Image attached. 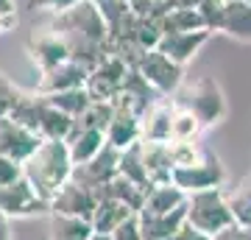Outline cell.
I'll use <instances>...</instances> for the list:
<instances>
[{"mask_svg": "<svg viewBox=\"0 0 251 240\" xmlns=\"http://www.w3.org/2000/svg\"><path fill=\"white\" fill-rule=\"evenodd\" d=\"M126 73H128V64H126L123 59H117V56L106 53L90 70V76H87L84 89H87L90 101H109V104H112V101L123 92Z\"/></svg>", "mask_w": 251, "mask_h": 240, "instance_id": "9", "label": "cell"}, {"mask_svg": "<svg viewBox=\"0 0 251 240\" xmlns=\"http://www.w3.org/2000/svg\"><path fill=\"white\" fill-rule=\"evenodd\" d=\"M50 26L67 39L70 59L92 70L109 53V28L98 3L78 0L62 14H50Z\"/></svg>", "mask_w": 251, "mask_h": 240, "instance_id": "1", "label": "cell"}, {"mask_svg": "<svg viewBox=\"0 0 251 240\" xmlns=\"http://www.w3.org/2000/svg\"><path fill=\"white\" fill-rule=\"evenodd\" d=\"M212 240H243L240 238V226L234 223V226H229V229H224V232H218Z\"/></svg>", "mask_w": 251, "mask_h": 240, "instance_id": "37", "label": "cell"}, {"mask_svg": "<svg viewBox=\"0 0 251 240\" xmlns=\"http://www.w3.org/2000/svg\"><path fill=\"white\" fill-rule=\"evenodd\" d=\"M140 154H143V165L148 173L151 185H171L173 179V157L168 142H143L140 140Z\"/></svg>", "mask_w": 251, "mask_h": 240, "instance_id": "17", "label": "cell"}, {"mask_svg": "<svg viewBox=\"0 0 251 240\" xmlns=\"http://www.w3.org/2000/svg\"><path fill=\"white\" fill-rule=\"evenodd\" d=\"M25 51H28V59H31V64L36 67L39 76L48 73V70H53L56 64H62V62L70 59L67 39H64L50 23L31 31V36H28V42H25Z\"/></svg>", "mask_w": 251, "mask_h": 240, "instance_id": "6", "label": "cell"}, {"mask_svg": "<svg viewBox=\"0 0 251 240\" xmlns=\"http://www.w3.org/2000/svg\"><path fill=\"white\" fill-rule=\"evenodd\" d=\"M120 176L134 182L137 187H143L145 193L151 190V182H148V173H145V165H143V154H140V142L128 145L120 154Z\"/></svg>", "mask_w": 251, "mask_h": 240, "instance_id": "26", "label": "cell"}, {"mask_svg": "<svg viewBox=\"0 0 251 240\" xmlns=\"http://www.w3.org/2000/svg\"><path fill=\"white\" fill-rule=\"evenodd\" d=\"M128 11L140 20H156L162 23V17L171 11V3L168 0H126Z\"/></svg>", "mask_w": 251, "mask_h": 240, "instance_id": "30", "label": "cell"}, {"mask_svg": "<svg viewBox=\"0 0 251 240\" xmlns=\"http://www.w3.org/2000/svg\"><path fill=\"white\" fill-rule=\"evenodd\" d=\"M95 207H98L95 190L78 185L75 179H70V182L50 198V213L53 215H70V218H84V221L92 218Z\"/></svg>", "mask_w": 251, "mask_h": 240, "instance_id": "12", "label": "cell"}, {"mask_svg": "<svg viewBox=\"0 0 251 240\" xmlns=\"http://www.w3.org/2000/svg\"><path fill=\"white\" fill-rule=\"evenodd\" d=\"M0 221H3V215H0Z\"/></svg>", "mask_w": 251, "mask_h": 240, "instance_id": "43", "label": "cell"}, {"mask_svg": "<svg viewBox=\"0 0 251 240\" xmlns=\"http://www.w3.org/2000/svg\"><path fill=\"white\" fill-rule=\"evenodd\" d=\"M162 34H181V31H201L204 20L198 9H176L171 6V11L162 17Z\"/></svg>", "mask_w": 251, "mask_h": 240, "instance_id": "24", "label": "cell"}, {"mask_svg": "<svg viewBox=\"0 0 251 240\" xmlns=\"http://www.w3.org/2000/svg\"><path fill=\"white\" fill-rule=\"evenodd\" d=\"M229 39L251 45V3L249 0H221L218 28Z\"/></svg>", "mask_w": 251, "mask_h": 240, "instance_id": "14", "label": "cell"}, {"mask_svg": "<svg viewBox=\"0 0 251 240\" xmlns=\"http://www.w3.org/2000/svg\"><path fill=\"white\" fill-rule=\"evenodd\" d=\"M112 107H115V115L106 126V142L126 151L128 145L140 142V115L145 109L140 104H134L131 98H126V95H117L112 101Z\"/></svg>", "mask_w": 251, "mask_h": 240, "instance_id": "10", "label": "cell"}, {"mask_svg": "<svg viewBox=\"0 0 251 240\" xmlns=\"http://www.w3.org/2000/svg\"><path fill=\"white\" fill-rule=\"evenodd\" d=\"M168 240H212V238H209V235H204V232H198L196 226H190V223H181V226L173 232Z\"/></svg>", "mask_w": 251, "mask_h": 240, "instance_id": "35", "label": "cell"}, {"mask_svg": "<svg viewBox=\"0 0 251 240\" xmlns=\"http://www.w3.org/2000/svg\"><path fill=\"white\" fill-rule=\"evenodd\" d=\"M120 148L115 145H103L90 162H84V165H73V176L78 185L84 187H92V190H98L100 185H106L109 179H115L120 173Z\"/></svg>", "mask_w": 251, "mask_h": 240, "instance_id": "11", "label": "cell"}, {"mask_svg": "<svg viewBox=\"0 0 251 240\" xmlns=\"http://www.w3.org/2000/svg\"><path fill=\"white\" fill-rule=\"evenodd\" d=\"M92 3H100V0H92Z\"/></svg>", "mask_w": 251, "mask_h": 240, "instance_id": "42", "label": "cell"}, {"mask_svg": "<svg viewBox=\"0 0 251 240\" xmlns=\"http://www.w3.org/2000/svg\"><path fill=\"white\" fill-rule=\"evenodd\" d=\"M95 196L98 198H115V201L128 207L131 213H140V210H143V201H145V190L117 173L115 179H109L106 185H100L98 190H95Z\"/></svg>", "mask_w": 251, "mask_h": 240, "instance_id": "21", "label": "cell"}, {"mask_svg": "<svg viewBox=\"0 0 251 240\" xmlns=\"http://www.w3.org/2000/svg\"><path fill=\"white\" fill-rule=\"evenodd\" d=\"M187 204V193L179 190L173 185H151V190L145 193V201H143V210L140 213H148V215H165V213H173L179 207Z\"/></svg>", "mask_w": 251, "mask_h": 240, "instance_id": "19", "label": "cell"}, {"mask_svg": "<svg viewBox=\"0 0 251 240\" xmlns=\"http://www.w3.org/2000/svg\"><path fill=\"white\" fill-rule=\"evenodd\" d=\"M134 70L156 89V95H162V98L171 95V92H176V89L181 87V81H184V67L176 64L173 59H168V56L162 53V51H156V48H153V51H145V53L140 56V62L134 64Z\"/></svg>", "mask_w": 251, "mask_h": 240, "instance_id": "7", "label": "cell"}, {"mask_svg": "<svg viewBox=\"0 0 251 240\" xmlns=\"http://www.w3.org/2000/svg\"><path fill=\"white\" fill-rule=\"evenodd\" d=\"M168 3L176 9H198L201 6V0H168Z\"/></svg>", "mask_w": 251, "mask_h": 240, "instance_id": "38", "label": "cell"}, {"mask_svg": "<svg viewBox=\"0 0 251 240\" xmlns=\"http://www.w3.org/2000/svg\"><path fill=\"white\" fill-rule=\"evenodd\" d=\"M70 176H73V160L67 140H42L36 145V151L23 162V179L48 204L70 182Z\"/></svg>", "mask_w": 251, "mask_h": 240, "instance_id": "2", "label": "cell"}, {"mask_svg": "<svg viewBox=\"0 0 251 240\" xmlns=\"http://www.w3.org/2000/svg\"><path fill=\"white\" fill-rule=\"evenodd\" d=\"M249 3H251V0H249Z\"/></svg>", "mask_w": 251, "mask_h": 240, "instance_id": "44", "label": "cell"}, {"mask_svg": "<svg viewBox=\"0 0 251 240\" xmlns=\"http://www.w3.org/2000/svg\"><path fill=\"white\" fill-rule=\"evenodd\" d=\"M0 215L9 218H34V215H50V204L34 193V187L20 176L9 185H0Z\"/></svg>", "mask_w": 251, "mask_h": 240, "instance_id": "8", "label": "cell"}, {"mask_svg": "<svg viewBox=\"0 0 251 240\" xmlns=\"http://www.w3.org/2000/svg\"><path fill=\"white\" fill-rule=\"evenodd\" d=\"M20 95H23V89L0 73V120L9 117V112L14 109V104L20 101Z\"/></svg>", "mask_w": 251, "mask_h": 240, "instance_id": "32", "label": "cell"}, {"mask_svg": "<svg viewBox=\"0 0 251 240\" xmlns=\"http://www.w3.org/2000/svg\"><path fill=\"white\" fill-rule=\"evenodd\" d=\"M14 28H17V11H14V14L0 11V36L9 34V31H14Z\"/></svg>", "mask_w": 251, "mask_h": 240, "instance_id": "36", "label": "cell"}, {"mask_svg": "<svg viewBox=\"0 0 251 240\" xmlns=\"http://www.w3.org/2000/svg\"><path fill=\"white\" fill-rule=\"evenodd\" d=\"M171 117L173 101L156 98L140 115V140L143 142H171Z\"/></svg>", "mask_w": 251, "mask_h": 240, "instance_id": "16", "label": "cell"}, {"mask_svg": "<svg viewBox=\"0 0 251 240\" xmlns=\"http://www.w3.org/2000/svg\"><path fill=\"white\" fill-rule=\"evenodd\" d=\"M226 201L232 207V215L237 226L251 223V173L240 179V185L234 187L232 193H226Z\"/></svg>", "mask_w": 251, "mask_h": 240, "instance_id": "27", "label": "cell"}, {"mask_svg": "<svg viewBox=\"0 0 251 240\" xmlns=\"http://www.w3.org/2000/svg\"><path fill=\"white\" fill-rule=\"evenodd\" d=\"M187 223L209 238H215L218 232L234 226L237 221L226 201V193L221 187H209V190L187 193Z\"/></svg>", "mask_w": 251, "mask_h": 240, "instance_id": "3", "label": "cell"}, {"mask_svg": "<svg viewBox=\"0 0 251 240\" xmlns=\"http://www.w3.org/2000/svg\"><path fill=\"white\" fill-rule=\"evenodd\" d=\"M87 76H90V70L84 64L67 59V62L56 64L53 70L42 73L39 81H36L34 92H39V95H56V92H64V89H78L87 84Z\"/></svg>", "mask_w": 251, "mask_h": 240, "instance_id": "13", "label": "cell"}, {"mask_svg": "<svg viewBox=\"0 0 251 240\" xmlns=\"http://www.w3.org/2000/svg\"><path fill=\"white\" fill-rule=\"evenodd\" d=\"M181 98H176V104L187 107L193 115L201 120V126H215L226 117V98L224 89L215 79L209 76H198L193 81H181Z\"/></svg>", "mask_w": 251, "mask_h": 240, "instance_id": "4", "label": "cell"}, {"mask_svg": "<svg viewBox=\"0 0 251 240\" xmlns=\"http://www.w3.org/2000/svg\"><path fill=\"white\" fill-rule=\"evenodd\" d=\"M78 0H25V9L28 11H48V14H62L70 6H75Z\"/></svg>", "mask_w": 251, "mask_h": 240, "instance_id": "33", "label": "cell"}, {"mask_svg": "<svg viewBox=\"0 0 251 240\" xmlns=\"http://www.w3.org/2000/svg\"><path fill=\"white\" fill-rule=\"evenodd\" d=\"M137 215H140V229H143L145 240H168L181 223H187V204L165 215H148V213H137Z\"/></svg>", "mask_w": 251, "mask_h": 240, "instance_id": "18", "label": "cell"}, {"mask_svg": "<svg viewBox=\"0 0 251 240\" xmlns=\"http://www.w3.org/2000/svg\"><path fill=\"white\" fill-rule=\"evenodd\" d=\"M39 95V92H36ZM48 104H53L56 109H62L64 115H70L73 120L84 112V109L90 107V95H87V89L78 87V89H64V92H56V95H45Z\"/></svg>", "mask_w": 251, "mask_h": 240, "instance_id": "29", "label": "cell"}, {"mask_svg": "<svg viewBox=\"0 0 251 240\" xmlns=\"http://www.w3.org/2000/svg\"><path fill=\"white\" fill-rule=\"evenodd\" d=\"M204 126L187 107L173 101V117H171V140H198Z\"/></svg>", "mask_w": 251, "mask_h": 240, "instance_id": "25", "label": "cell"}, {"mask_svg": "<svg viewBox=\"0 0 251 240\" xmlns=\"http://www.w3.org/2000/svg\"><path fill=\"white\" fill-rule=\"evenodd\" d=\"M0 11H6V14H14V11H17L14 0H0Z\"/></svg>", "mask_w": 251, "mask_h": 240, "instance_id": "39", "label": "cell"}, {"mask_svg": "<svg viewBox=\"0 0 251 240\" xmlns=\"http://www.w3.org/2000/svg\"><path fill=\"white\" fill-rule=\"evenodd\" d=\"M112 115H115V107H112L109 101H90V107L75 117V126L106 134V126H109V120H112Z\"/></svg>", "mask_w": 251, "mask_h": 240, "instance_id": "28", "label": "cell"}, {"mask_svg": "<svg viewBox=\"0 0 251 240\" xmlns=\"http://www.w3.org/2000/svg\"><path fill=\"white\" fill-rule=\"evenodd\" d=\"M128 215H134V213H131L126 204H120V201H115V198H98V207H95V213H92V218H90L92 232L112 235Z\"/></svg>", "mask_w": 251, "mask_h": 240, "instance_id": "22", "label": "cell"}, {"mask_svg": "<svg viewBox=\"0 0 251 240\" xmlns=\"http://www.w3.org/2000/svg\"><path fill=\"white\" fill-rule=\"evenodd\" d=\"M168 148H171L173 165H190V162H196L198 157L206 151V148H201L196 140H171Z\"/></svg>", "mask_w": 251, "mask_h": 240, "instance_id": "31", "label": "cell"}, {"mask_svg": "<svg viewBox=\"0 0 251 240\" xmlns=\"http://www.w3.org/2000/svg\"><path fill=\"white\" fill-rule=\"evenodd\" d=\"M103 145H106V134L103 132H92V129H81V126H73L70 137H67V148H70L73 165H84V162H90Z\"/></svg>", "mask_w": 251, "mask_h": 240, "instance_id": "20", "label": "cell"}, {"mask_svg": "<svg viewBox=\"0 0 251 240\" xmlns=\"http://www.w3.org/2000/svg\"><path fill=\"white\" fill-rule=\"evenodd\" d=\"M50 218V240H90L92 223L70 215H48Z\"/></svg>", "mask_w": 251, "mask_h": 240, "instance_id": "23", "label": "cell"}, {"mask_svg": "<svg viewBox=\"0 0 251 240\" xmlns=\"http://www.w3.org/2000/svg\"><path fill=\"white\" fill-rule=\"evenodd\" d=\"M90 240H112V235H103V232H92Z\"/></svg>", "mask_w": 251, "mask_h": 240, "instance_id": "41", "label": "cell"}, {"mask_svg": "<svg viewBox=\"0 0 251 240\" xmlns=\"http://www.w3.org/2000/svg\"><path fill=\"white\" fill-rule=\"evenodd\" d=\"M112 240H145L143 229H140V215H128L115 232H112Z\"/></svg>", "mask_w": 251, "mask_h": 240, "instance_id": "34", "label": "cell"}, {"mask_svg": "<svg viewBox=\"0 0 251 240\" xmlns=\"http://www.w3.org/2000/svg\"><path fill=\"white\" fill-rule=\"evenodd\" d=\"M209 36H212V31H206V28H201V31H181V34H162L156 51H162L168 59H173L176 64L184 67L209 42Z\"/></svg>", "mask_w": 251, "mask_h": 240, "instance_id": "15", "label": "cell"}, {"mask_svg": "<svg viewBox=\"0 0 251 240\" xmlns=\"http://www.w3.org/2000/svg\"><path fill=\"white\" fill-rule=\"evenodd\" d=\"M240 238H243V240H251V223L240 226Z\"/></svg>", "mask_w": 251, "mask_h": 240, "instance_id": "40", "label": "cell"}, {"mask_svg": "<svg viewBox=\"0 0 251 240\" xmlns=\"http://www.w3.org/2000/svg\"><path fill=\"white\" fill-rule=\"evenodd\" d=\"M171 182L179 190H184V193H198V190H209V187H224L226 168L212 151H204L196 162H190V165H176Z\"/></svg>", "mask_w": 251, "mask_h": 240, "instance_id": "5", "label": "cell"}]
</instances>
